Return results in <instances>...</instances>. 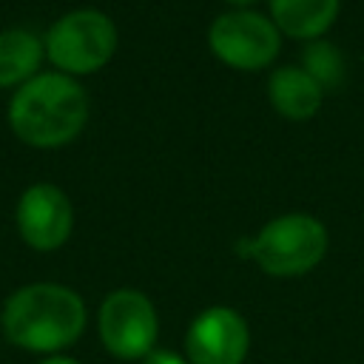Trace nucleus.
<instances>
[{
	"instance_id": "13",
	"label": "nucleus",
	"mask_w": 364,
	"mask_h": 364,
	"mask_svg": "<svg viewBox=\"0 0 364 364\" xmlns=\"http://www.w3.org/2000/svg\"><path fill=\"white\" fill-rule=\"evenodd\" d=\"M142 364H185L182 361V355H176L173 350H151L145 358H142Z\"/></svg>"
},
{
	"instance_id": "4",
	"label": "nucleus",
	"mask_w": 364,
	"mask_h": 364,
	"mask_svg": "<svg viewBox=\"0 0 364 364\" xmlns=\"http://www.w3.org/2000/svg\"><path fill=\"white\" fill-rule=\"evenodd\" d=\"M117 48L114 23L94 9H80L60 17L46 37V54L54 65L71 74H88L102 68Z\"/></svg>"
},
{
	"instance_id": "9",
	"label": "nucleus",
	"mask_w": 364,
	"mask_h": 364,
	"mask_svg": "<svg viewBox=\"0 0 364 364\" xmlns=\"http://www.w3.org/2000/svg\"><path fill=\"white\" fill-rule=\"evenodd\" d=\"M267 91H270V102L276 105V111L282 117L307 119L318 111L324 88L318 85V80L310 71L296 68V65H284L270 77Z\"/></svg>"
},
{
	"instance_id": "14",
	"label": "nucleus",
	"mask_w": 364,
	"mask_h": 364,
	"mask_svg": "<svg viewBox=\"0 0 364 364\" xmlns=\"http://www.w3.org/2000/svg\"><path fill=\"white\" fill-rule=\"evenodd\" d=\"M43 364H80V361H74V358H65V355H51V358H46Z\"/></svg>"
},
{
	"instance_id": "12",
	"label": "nucleus",
	"mask_w": 364,
	"mask_h": 364,
	"mask_svg": "<svg viewBox=\"0 0 364 364\" xmlns=\"http://www.w3.org/2000/svg\"><path fill=\"white\" fill-rule=\"evenodd\" d=\"M304 71H310L318 85H336L341 80V71H344V63H341V54L330 46V43H313L307 51H304Z\"/></svg>"
},
{
	"instance_id": "8",
	"label": "nucleus",
	"mask_w": 364,
	"mask_h": 364,
	"mask_svg": "<svg viewBox=\"0 0 364 364\" xmlns=\"http://www.w3.org/2000/svg\"><path fill=\"white\" fill-rule=\"evenodd\" d=\"M71 202L54 185H31L17 205L20 233L37 250L60 247L71 233Z\"/></svg>"
},
{
	"instance_id": "2",
	"label": "nucleus",
	"mask_w": 364,
	"mask_h": 364,
	"mask_svg": "<svg viewBox=\"0 0 364 364\" xmlns=\"http://www.w3.org/2000/svg\"><path fill=\"white\" fill-rule=\"evenodd\" d=\"M88 117L85 91L65 74H40L28 80L9 105L14 134L40 148H54L80 134Z\"/></svg>"
},
{
	"instance_id": "5",
	"label": "nucleus",
	"mask_w": 364,
	"mask_h": 364,
	"mask_svg": "<svg viewBox=\"0 0 364 364\" xmlns=\"http://www.w3.org/2000/svg\"><path fill=\"white\" fill-rule=\"evenodd\" d=\"M156 310L139 290H114L100 307V338L117 358H145L156 344Z\"/></svg>"
},
{
	"instance_id": "10",
	"label": "nucleus",
	"mask_w": 364,
	"mask_h": 364,
	"mask_svg": "<svg viewBox=\"0 0 364 364\" xmlns=\"http://www.w3.org/2000/svg\"><path fill=\"white\" fill-rule=\"evenodd\" d=\"M341 0H270L276 26L290 37H318L330 28Z\"/></svg>"
},
{
	"instance_id": "15",
	"label": "nucleus",
	"mask_w": 364,
	"mask_h": 364,
	"mask_svg": "<svg viewBox=\"0 0 364 364\" xmlns=\"http://www.w3.org/2000/svg\"><path fill=\"white\" fill-rule=\"evenodd\" d=\"M228 3H236V6H250V3H256V0H228Z\"/></svg>"
},
{
	"instance_id": "3",
	"label": "nucleus",
	"mask_w": 364,
	"mask_h": 364,
	"mask_svg": "<svg viewBox=\"0 0 364 364\" xmlns=\"http://www.w3.org/2000/svg\"><path fill=\"white\" fill-rule=\"evenodd\" d=\"M327 230L307 213H284L267 222L253 239L239 242V253L256 259L270 276H301L324 259Z\"/></svg>"
},
{
	"instance_id": "1",
	"label": "nucleus",
	"mask_w": 364,
	"mask_h": 364,
	"mask_svg": "<svg viewBox=\"0 0 364 364\" xmlns=\"http://www.w3.org/2000/svg\"><path fill=\"white\" fill-rule=\"evenodd\" d=\"M3 333L31 353H57L74 344L85 327L82 299L63 284L20 287L3 307Z\"/></svg>"
},
{
	"instance_id": "6",
	"label": "nucleus",
	"mask_w": 364,
	"mask_h": 364,
	"mask_svg": "<svg viewBox=\"0 0 364 364\" xmlns=\"http://www.w3.org/2000/svg\"><path fill=\"white\" fill-rule=\"evenodd\" d=\"M210 51L233 68H262L279 54L276 26L256 11L219 14L208 31Z\"/></svg>"
},
{
	"instance_id": "7",
	"label": "nucleus",
	"mask_w": 364,
	"mask_h": 364,
	"mask_svg": "<svg viewBox=\"0 0 364 364\" xmlns=\"http://www.w3.org/2000/svg\"><path fill=\"white\" fill-rule=\"evenodd\" d=\"M247 347V321L230 307L202 310L185 336V353L191 364H242Z\"/></svg>"
},
{
	"instance_id": "11",
	"label": "nucleus",
	"mask_w": 364,
	"mask_h": 364,
	"mask_svg": "<svg viewBox=\"0 0 364 364\" xmlns=\"http://www.w3.org/2000/svg\"><path fill=\"white\" fill-rule=\"evenodd\" d=\"M43 46L31 31L14 28L0 34V85H11L34 74L40 65Z\"/></svg>"
}]
</instances>
